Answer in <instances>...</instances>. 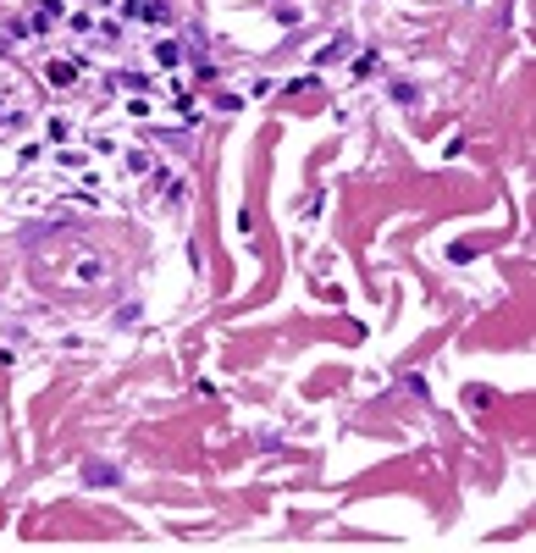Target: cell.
I'll return each mask as SVG.
<instances>
[{
  "mask_svg": "<svg viewBox=\"0 0 536 553\" xmlns=\"http://www.w3.org/2000/svg\"><path fill=\"white\" fill-rule=\"evenodd\" d=\"M155 61H160V67H177V61H183V45H177V39H160V45H155Z\"/></svg>",
  "mask_w": 536,
  "mask_h": 553,
  "instance_id": "obj_1",
  "label": "cell"
},
{
  "mask_svg": "<svg viewBox=\"0 0 536 553\" xmlns=\"http://www.w3.org/2000/svg\"><path fill=\"white\" fill-rule=\"evenodd\" d=\"M83 476H89V481H116V471H111V465H83Z\"/></svg>",
  "mask_w": 536,
  "mask_h": 553,
  "instance_id": "obj_2",
  "label": "cell"
},
{
  "mask_svg": "<svg viewBox=\"0 0 536 553\" xmlns=\"http://www.w3.org/2000/svg\"><path fill=\"white\" fill-rule=\"evenodd\" d=\"M128 172H150V156L144 150H128Z\"/></svg>",
  "mask_w": 536,
  "mask_h": 553,
  "instance_id": "obj_3",
  "label": "cell"
}]
</instances>
